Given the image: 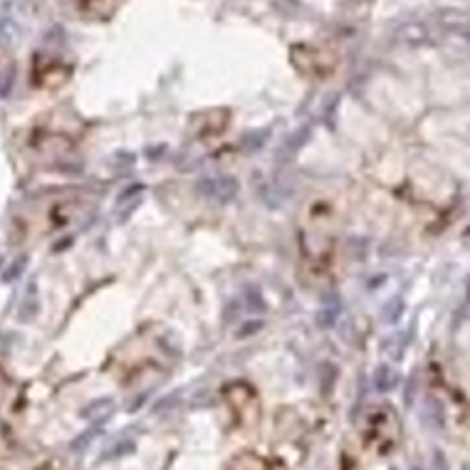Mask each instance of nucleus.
<instances>
[{
	"instance_id": "f257e3e1",
	"label": "nucleus",
	"mask_w": 470,
	"mask_h": 470,
	"mask_svg": "<svg viewBox=\"0 0 470 470\" xmlns=\"http://www.w3.org/2000/svg\"><path fill=\"white\" fill-rule=\"evenodd\" d=\"M334 235H337V218L332 206L327 201H314L307 208L302 231H299V255L309 277L327 275L334 253Z\"/></svg>"
},
{
	"instance_id": "f03ea898",
	"label": "nucleus",
	"mask_w": 470,
	"mask_h": 470,
	"mask_svg": "<svg viewBox=\"0 0 470 470\" xmlns=\"http://www.w3.org/2000/svg\"><path fill=\"white\" fill-rule=\"evenodd\" d=\"M359 431H362L364 446L377 456H389L401 436L396 413L389 406H369L359 423Z\"/></svg>"
},
{
	"instance_id": "7ed1b4c3",
	"label": "nucleus",
	"mask_w": 470,
	"mask_h": 470,
	"mask_svg": "<svg viewBox=\"0 0 470 470\" xmlns=\"http://www.w3.org/2000/svg\"><path fill=\"white\" fill-rule=\"evenodd\" d=\"M290 57L292 64L299 74L312 79H324L334 72L337 67V52H334L329 45H314V42H299L292 45L290 50Z\"/></svg>"
},
{
	"instance_id": "20e7f679",
	"label": "nucleus",
	"mask_w": 470,
	"mask_h": 470,
	"mask_svg": "<svg viewBox=\"0 0 470 470\" xmlns=\"http://www.w3.org/2000/svg\"><path fill=\"white\" fill-rule=\"evenodd\" d=\"M226 401L231 403V408L243 426H253L255 418H258V396H255V391L248 384H243V382L228 384Z\"/></svg>"
},
{
	"instance_id": "39448f33",
	"label": "nucleus",
	"mask_w": 470,
	"mask_h": 470,
	"mask_svg": "<svg viewBox=\"0 0 470 470\" xmlns=\"http://www.w3.org/2000/svg\"><path fill=\"white\" fill-rule=\"evenodd\" d=\"M124 0H79V15L92 23H107L117 15Z\"/></svg>"
},
{
	"instance_id": "423d86ee",
	"label": "nucleus",
	"mask_w": 470,
	"mask_h": 470,
	"mask_svg": "<svg viewBox=\"0 0 470 470\" xmlns=\"http://www.w3.org/2000/svg\"><path fill=\"white\" fill-rule=\"evenodd\" d=\"M67 77H69V69L64 67L62 62H55V59L45 62L42 72L35 69V84H38V87H47V89L59 87V84L67 82Z\"/></svg>"
},
{
	"instance_id": "0eeeda50",
	"label": "nucleus",
	"mask_w": 470,
	"mask_h": 470,
	"mask_svg": "<svg viewBox=\"0 0 470 470\" xmlns=\"http://www.w3.org/2000/svg\"><path fill=\"white\" fill-rule=\"evenodd\" d=\"M228 470H268V463L263 458L253 456V453H240V456L233 458Z\"/></svg>"
}]
</instances>
